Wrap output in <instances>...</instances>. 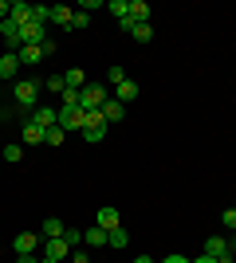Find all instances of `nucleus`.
<instances>
[{
    "label": "nucleus",
    "mask_w": 236,
    "mask_h": 263,
    "mask_svg": "<svg viewBox=\"0 0 236 263\" xmlns=\"http://www.w3.org/2000/svg\"><path fill=\"white\" fill-rule=\"evenodd\" d=\"M12 99L20 102L24 110H35V99H40V83H35V79H16V83H12Z\"/></svg>",
    "instance_id": "1"
},
{
    "label": "nucleus",
    "mask_w": 236,
    "mask_h": 263,
    "mask_svg": "<svg viewBox=\"0 0 236 263\" xmlns=\"http://www.w3.org/2000/svg\"><path fill=\"white\" fill-rule=\"evenodd\" d=\"M87 114V122H83V134H87L90 145H99L102 138H106V118H102V110H83Z\"/></svg>",
    "instance_id": "2"
},
{
    "label": "nucleus",
    "mask_w": 236,
    "mask_h": 263,
    "mask_svg": "<svg viewBox=\"0 0 236 263\" xmlns=\"http://www.w3.org/2000/svg\"><path fill=\"white\" fill-rule=\"evenodd\" d=\"M111 99V95H106V87H102V83H87V87L79 90V106L83 110H102V102Z\"/></svg>",
    "instance_id": "3"
},
{
    "label": "nucleus",
    "mask_w": 236,
    "mask_h": 263,
    "mask_svg": "<svg viewBox=\"0 0 236 263\" xmlns=\"http://www.w3.org/2000/svg\"><path fill=\"white\" fill-rule=\"evenodd\" d=\"M71 252H75V248H71V243L63 240V236H59V240H47V243H44V259H51V263L71 259Z\"/></svg>",
    "instance_id": "4"
},
{
    "label": "nucleus",
    "mask_w": 236,
    "mask_h": 263,
    "mask_svg": "<svg viewBox=\"0 0 236 263\" xmlns=\"http://www.w3.org/2000/svg\"><path fill=\"white\" fill-rule=\"evenodd\" d=\"M83 122H87L83 106H59V126L63 130H83Z\"/></svg>",
    "instance_id": "5"
},
{
    "label": "nucleus",
    "mask_w": 236,
    "mask_h": 263,
    "mask_svg": "<svg viewBox=\"0 0 236 263\" xmlns=\"http://www.w3.org/2000/svg\"><path fill=\"white\" fill-rule=\"evenodd\" d=\"M28 118L35 122V126H44V130H51L59 122V106H35V110H28Z\"/></svg>",
    "instance_id": "6"
},
{
    "label": "nucleus",
    "mask_w": 236,
    "mask_h": 263,
    "mask_svg": "<svg viewBox=\"0 0 236 263\" xmlns=\"http://www.w3.org/2000/svg\"><path fill=\"white\" fill-rule=\"evenodd\" d=\"M138 95H142V87H138V83H134V79H130V75H126L122 83H118V87H114V99L122 102V106H130V102H134Z\"/></svg>",
    "instance_id": "7"
},
{
    "label": "nucleus",
    "mask_w": 236,
    "mask_h": 263,
    "mask_svg": "<svg viewBox=\"0 0 236 263\" xmlns=\"http://www.w3.org/2000/svg\"><path fill=\"white\" fill-rule=\"evenodd\" d=\"M20 71H24V67H20V55H16V51H4V55H0V79H12V83H16Z\"/></svg>",
    "instance_id": "8"
},
{
    "label": "nucleus",
    "mask_w": 236,
    "mask_h": 263,
    "mask_svg": "<svg viewBox=\"0 0 236 263\" xmlns=\"http://www.w3.org/2000/svg\"><path fill=\"white\" fill-rule=\"evenodd\" d=\"M0 35H4V44H12V47H16V51H20L24 28H20V24H16V20H12V16H8V20H0Z\"/></svg>",
    "instance_id": "9"
},
{
    "label": "nucleus",
    "mask_w": 236,
    "mask_h": 263,
    "mask_svg": "<svg viewBox=\"0 0 236 263\" xmlns=\"http://www.w3.org/2000/svg\"><path fill=\"white\" fill-rule=\"evenodd\" d=\"M35 248H40V236H35V232H20V236L12 240V252L16 255H32Z\"/></svg>",
    "instance_id": "10"
},
{
    "label": "nucleus",
    "mask_w": 236,
    "mask_h": 263,
    "mask_svg": "<svg viewBox=\"0 0 236 263\" xmlns=\"http://www.w3.org/2000/svg\"><path fill=\"white\" fill-rule=\"evenodd\" d=\"M44 40H47V24H24V40H20V47L24 44H32V47H40V44H44Z\"/></svg>",
    "instance_id": "11"
},
{
    "label": "nucleus",
    "mask_w": 236,
    "mask_h": 263,
    "mask_svg": "<svg viewBox=\"0 0 236 263\" xmlns=\"http://www.w3.org/2000/svg\"><path fill=\"white\" fill-rule=\"evenodd\" d=\"M102 118H106V126H118V122L126 118V106L118 99H106L102 102Z\"/></svg>",
    "instance_id": "12"
},
{
    "label": "nucleus",
    "mask_w": 236,
    "mask_h": 263,
    "mask_svg": "<svg viewBox=\"0 0 236 263\" xmlns=\"http://www.w3.org/2000/svg\"><path fill=\"white\" fill-rule=\"evenodd\" d=\"M106 236H111V232L95 224V228H87V232H83V243H87V248H106Z\"/></svg>",
    "instance_id": "13"
},
{
    "label": "nucleus",
    "mask_w": 236,
    "mask_h": 263,
    "mask_svg": "<svg viewBox=\"0 0 236 263\" xmlns=\"http://www.w3.org/2000/svg\"><path fill=\"white\" fill-rule=\"evenodd\" d=\"M95 224H99V228H106V232L122 228V224H118V209H111V204H106V209H99V220H95Z\"/></svg>",
    "instance_id": "14"
},
{
    "label": "nucleus",
    "mask_w": 236,
    "mask_h": 263,
    "mask_svg": "<svg viewBox=\"0 0 236 263\" xmlns=\"http://www.w3.org/2000/svg\"><path fill=\"white\" fill-rule=\"evenodd\" d=\"M16 55H20V67H35V63H44V51H40V47H32V44H24Z\"/></svg>",
    "instance_id": "15"
},
{
    "label": "nucleus",
    "mask_w": 236,
    "mask_h": 263,
    "mask_svg": "<svg viewBox=\"0 0 236 263\" xmlns=\"http://www.w3.org/2000/svg\"><path fill=\"white\" fill-rule=\"evenodd\" d=\"M44 142V126H35L32 118H24V145H40Z\"/></svg>",
    "instance_id": "16"
},
{
    "label": "nucleus",
    "mask_w": 236,
    "mask_h": 263,
    "mask_svg": "<svg viewBox=\"0 0 236 263\" xmlns=\"http://www.w3.org/2000/svg\"><path fill=\"white\" fill-rule=\"evenodd\" d=\"M71 16H75V8H67V4H56V8H51V24H56V28H71Z\"/></svg>",
    "instance_id": "17"
},
{
    "label": "nucleus",
    "mask_w": 236,
    "mask_h": 263,
    "mask_svg": "<svg viewBox=\"0 0 236 263\" xmlns=\"http://www.w3.org/2000/svg\"><path fill=\"white\" fill-rule=\"evenodd\" d=\"M8 16H12V20H16V24H20V28H24V24H32V4H24V0H16Z\"/></svg>",
    "instance_id": "18"
},
{
    "label": "nucleus",
    "mask_w": 236,
    "mask_h": 263,
    "mask_svg": "<svg viewBox=\"0 0 236 263\" xmlns=\"http://www.w3.org/2000/svg\"><path fill=\"white\" fill-rule=\"evenodd\" d=\"M63 79H67V87H71V90H83V87H87V71H83V67H71V71H63Z\"/></svg>",
    "instance_id": "19"
},
{
    "label": "nucleus",
    "mask_w": 236,
    "mask_h": 263,
    "mask_svg": "<svg viewBox=\"0 0 236 263\" xmlns=\"http://www.w3.org/2000/svg\"><path fill=\"white\" fill-rule=\"evenodd\" d=\"M130 20L134 24H150V4L146 0H130Z\"/></svg>",
    "instance_id": "20"
},
{
    "label": "nucleus",
    "mask_w": 236,
    "mask_h": 263,
    "mask_svg": "<svg viewBox=\"0 0 236 263\" xmlns=\"http://www.w3.org/2000/svg\"><path fill=\"white\" fill-rule=\"evenodd\" d=\"M63 228H67V224H63V220H56V216H47V220H44V228H40V232H44L47 240H59V236H63Z\"/></svg>",
    "instance_id": "21"
},
{
    "label": "nucleus",
    "mask_w": 236,
    "mask_h": 263,
    "mask_svg": "<svg viewBox=\"0 0 236 263\" xmlns=\"http://www.w3.org/2000/svg\"><path fill=\"white\" fill-rule=\"evenodd\" d=\"M44 142H47V145H63V142H67V130H63V126L56 122L51 130H44Z\"/></svg>",
    "instance_id": "22"
},
{
    "label": "nucleus",
    "mask_w": 236,
    "mask_h": 263,
    "mask_svg": "<svg viewBox=\"0 0 236 263\" xmlns=\"http://www.w3.org/2000/svg\"><path fill=\"white\" fill-rule=\"evenodd\" d=\"M126 243H130V232H122V228H114L111 236H106V248H118V252H122Z\"/></svg>",
    "instance_id": "23"
},
{
    "label": "nucleus",
    "mask_w": 236,
    "mask_h": 263,
    "mask_svg": "<svg viewBox=\"0 0 236 263\" xmlns=\"http://www.w3.org/2000/svg\"><path fill=\"white\" fill-rule=\"evenodd\" d=\"M44 87L51 90V95H63V90H67V79H63V75H47V79H44Z\"/></svg>",
    "instance_id": "24"
},
{
    "label": "nucleus",
    "mask_w": 236,
    "mask_h": 263,
    "mask_svg": "<svg viewBox=\"0 0 236 263\" xmlns=\"http://www.w3.org/2000/svg\"><path fill=\"white\" fill-rule=\"evenodd\" d=\"M106 12H114V20H122V16H130V0H111Z\"/></svg>",
    "instance_id": "25"
},
{
    "label": "nucleus",
    "mask_w": 236,
    "mask_h": 263,
    "mask_svg": "<svg viewBox=\"0 0 236 263\" xmlns=\"http://www.w3.org/2000/svg\"><path fill=\"white\" fill-rule=\"evenodd\" d=\"M138 40V44H150V40H154V28H150V24H134V32H130Z\"/></svg>",
    "instance_id": "26"
},
{
    "label": "nucleus",
    "mask_w": 236,
    "mask_h": 263,
    "mask_svg": "<svg viewBox=\"0 0 236 263\" xmlns=\"http://www.w3.org/2000/svg\"><path fill=\"white\" fill-rule=\"evenodd\" d=\"M0 157L16 165V161H20V157H24V149H20V145H16V142H8V145H4V149H0Z\"/></svg>",
    "instance_id": "27"
},
{
    "label": "nucleus",
    "mask_w": 236,
    "mask_h": 263,
    "mask_svg": "<svg viewBox=\"0 0 236 263\" xmlns=\"http://www.w3.org/2000/svg\"><path fill=\"white\" fill-rule=\"evenodd\" d=\"M87 24H90V16H87V12H79V8H75V16H71V32H83Z\"/></svg>",
    "instance_id": "28"
},
{
    "label": "nucleus",
    "mask_w": 236,
    "mask_h": 263,
    "mask_svg": "<svg viewBox=\"0 0 236 263\" xmlns=\"http://www.w3.org/2000/svg\"><path fill=\"white\" fill-rule=\"evenodd\" d=\"M122 79H126V71H122V67H118V63H114L111 71H106V83H111V87H118Z\"/></svg>",
    "instance_id": "29"
},
{
    "label": "nucleus",
    "mask_w": 236,
    "mask_h": 263,
    "mask_svg": "<svg viewBox=\"0 0 236 263\" xmlns=\"http://www.w3.org/2000/svg\"><path fill=\"white\" fill-rule=\"evenodd\" d=\"M63 240H67L71 248H79V243H83V232L79 228H63Z\"/></svg>",
    "instance_id": "30"
},
{
    "label": "nucleus",
    "mask_w": 236,
    "mask_h": 263,
    "mask_svg": "<svg viewBox=\"0 0 236 263\" xmlns=\"http://www.w3.org/2000/svg\"><path fill=\"white\" fill-rule=\"evenodd\" d=\"M221 224H225L228 232H236V209H225V216H221Z\"/></svg>",
    "instance_id": "31"
},
{
    "label": "nucleus",
    "mask_w": 236,
    "mask_h": 263,
    "mask_svg": "<svg viewBox=\"0 0 236 263\" xmlns=\"http://www.w3.org/2000/svg\"><path fill=\"white\" fill-rule=\"evenodd\" d=\"M59 99H63V106H79V90H63V95H59Z\"/></svg>",
    "instance_id": "32"
},
{
    "label": "nucleus",
    "mask_w": 236,
    "mask_h": 263,
    "mask_svg": "<svg viewBox=\"0 0 236 263\" xmlns=\"http://www.w3.org/2000/svg\"><path fill=\"white\" fill-rule=\"evenodd\" d=\"M56 47H59V44H56V40H51V35H47L44 44H40V51H44V59H47V55H56Z\"/></svg>",
    "instance_id": "33"
},
{
    "label": "nucleus",
    "mask_w": 236,
    "mask_h": 263,
    "mask_svg": "<svg viewBox=\"0 0 236 263\" xmlns=\"http://www.w3.org/2000/svg\"><path fill=\"white\" fill-rule=\"evenodd\" d=\"M67 263H90V255L83 252V248H75V252H71V259H67Z\"/></svg>",
    "instance_id": "34"
},
{
    "label": "nucleus",
    "mask_w": 236,
    "mask_h": 263,
    "mask_svg": "<svg viewBox=\"0 0 236 263\" xmlns=\"http://www.w3.org/2000/svg\"><path fill=\"white\" fill-rule=\"evenodd\" d=\"M102 8V0H83V8H79V12H87V16H90V12H99Z\"/></svg>",
    "instance_id": "35"
},
{
    "label": "nucleus",
    "mask_w": 236,
    "mask_h": 263,
    "mask_svg": "<svg viewBox=\"0 0 236 263\" xmlns=\"http://www.w3.org/2000/svg\"><path fill=\"white\" fill-rule=\"evenodd\" d=\"M157 263H193V259H185V255H166V259H157Z\"/></svg>",
    "instance_id": "36"
},
{
    "label": "nucleus",
    "mask_w": 236,
    "mask_h": 263,
    "mask_svg": "<svg viewBox=\"0 0 236 263\" xmlns=\"http://www.w3.org/2000/svg\"><path fill=\"white\" fill-rule=\"evenodd\" d=\"M8 12H12V4H8V0H0V20H8Z\"/></svg>",
    "instance_id": "37"
},
{
    "label": "nucleus",
    "mask_w": 236,
    "mask_h": 263,
    "mask_svg": "<svg viewBox=\"0 0 236 263\" xmlns=\"http://www.w3.org/2000/svg\"><path fill=\"white\" fill-rule=\"evenodd\" d=\"M193 263H216V259H213V255H205V252H201V255H197Z\"/></svg>",
    "instance_id": "38"
},
{
    "label": "nucleus",
    "mask_w": 236,
    "mask_h": 263,
    "mask_svg": "<svg viewBox=\"0 0 236 263\" xmlns=\"http://www.w3.org/2000/svg\"><path fill=\"white\" fill-rule=\"evenodd\" d=\"M134 263H154V259H150V255H138V259Z\"/></svg>",
    "instance_id": "39"
},
{
    "label": "nucleus",
    "mask_w": 236,
    "mask_h": 263,
    "mask_svg": "<svg viewBox=\"0 0 236 263\" xmlns=\"http://www.w3.org/2000/svg\"><path fill=\"white\" fill-rule=\"evenodd\" d=\"M35 263H51V259H35Z\"/></svg>",
    "instance_id": "40"
},
{
    "label": "nucleus",
    "mask_w": 236,
    "mask_h": 263,
    "mask_svg": "<svg viewBox=\"0 0 236 263\" xmlns=\"http://www.w3.org/2000/svg\"><path fill=\"white\" fill-rule=\"evenodd\" d=\"M232 209H236V204H232Z\"/></svg>",
    "instance_id": "41"
}]
</instances>
